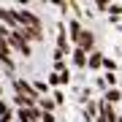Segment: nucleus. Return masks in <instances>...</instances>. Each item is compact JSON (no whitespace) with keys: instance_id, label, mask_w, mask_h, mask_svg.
<instances>
[{"instance_id":"nucleus-11","label":"nucleus","mask_w":122,"mask_h":122,"mask_svg":"<svg viewBox=\"0 0 122 122\" xmlns=\"http://www.w3.org/2000/svg\"><path fill=\"white\" fill-rule=\"evenodd\" d=\"M100 62H103V54H100V52H95V49H92V52H90V57H87V65L90 68H100Z\"/></svg>"},{"instance_id":"nucleus-5","label":"nucleus","mask_w":122,"mask_h":122,"mask_svg":"<svg viewBox=\"0 0 122 122\" xmlns=\"http://www.w3.org/2000/svg\"><path fill=\"white\" fill-rule=\"evenodd\" d=\"M41 119V109H19L16 111V122H38Z\"/></svg>"},{"instance_id":"nucleus-10","label":"nucleus","mask_w":122,"mask_h":122,"mask_svg":"<svg viewBox=\"0 0 122 122\" xmlns=\"http://www.w3.org/2000/svg\"><path fill=\"white\" fill-rule=\"evenodd\" d=\"M0 122H14V111H11V106L3 103V100H0Z\"/></svg>"},{"instance_id":"nucleus-16","label":"nucleus","mask_w":122,"mask_h":122,"mask_svg":"<svg viewBox=\"0 0 122 122\" xmlns=\"http://www.w3.org/2000/svg\"><path fill=\"white\" fill-rule=\"evenodd\" d=\"M100 68H106L109 73H114V71H117V62H114L111 57H103V62H100Z\"/></svg>"},{"instance_id":"nucleus-13","label":"nucleus","mask_w":122,"mask_h":122,"mask_svg":"<svg viewBox=\"0 0 122 122\" xmlns=\"http://www.w3.org/2000/svg\"><path fill=\"white\" fill-rule=\"evenodd\" d=\"M119 98H122V92H119L117 87H111L109 92H106V98H103V100H106V103H109V106H111V103H117V100H119Z\"/></svg>"},{"instance_id":"nucleus-2","label":"nucleus","mask_w":122,"mask_h":122,"mask_svg":"<svg viewBox=\"0 0 122 122\" xmlns=\"http://www.w3.org/2000/svg\"><path fill=\"white\" fill-rule=\"evenodd\" d=\"M5 44H8V49H16V52H19V54H25V57H30V54H33L30 44H27V41H22L16 33H11V30H8V35H5Z\"/></svg>"},{"instance_id":"nucleus-14","label":"nucleus","mask_w":122,"mask_h":122,"mask_svg":"<svg viewBox=\"0 0 122 122\" xmlns=\"http://www.w3.org/2000/svg\"><path fill=\"white\" fill-rule=\"evenodd\" d=\"M95 117H98V106L95 103H87V106H84V119L90 122V119H95Z\"/></svg>"},{"instance_id":"nucleus-4","label":"nucleus","mask_w":122,"mask_h":122,"mask_svg":"<svg viewBox=\"0 0 122 122\" xmlns=\"http://www.w3.org/2000/svg\"><path fill=\"white\" fill-rule=\"evenodd\" d=\"M76 46L81 49L84 54H87V52H92V46H95V35H92L90 30H81V35H79V41H76Z\"/></svg>"},{"instance_id":"nucleus-8","label":"nucleus","mask_w":122,"mask_h":122,"mask_svg":"<svg viewBox=\"0 0 122 122\" xmlns=\"http://www.w3.org/2000/svg\"><path fill=\"white\" fill-rule=\"evenodd\" d=\"M71 54H73V65H76V68H87V54H84L79 46H76Z\"/></svg>"},{"instance_id":"nucleus-7","label":"nucleus","mask_w":122,"mask_h":122,"mask_svg":"<svg viewBox=\"0 0 122 122\" xmlns=\"http://www.w3.org/2000/svg\"><path fill=\"white\" fill-rule=\"evenodd\" d=\"M0 25L8 27V30H14V27H16V22H14V14H11L8 8H0Z\"/></svg>"},{"instance_id":"nucleus-15","label":"nucleus","mask_w":122,"mask_h":122,"mask_svg":"<svg viewBox=\"0 0 122 122\" xmlns=\"http://www.w3.org/2000/svg\"><path fill=\"white\" fill-rule=\"evenodd\" d=\"M68 30H71V41L76 44L79 35H81V25H79V22H71V25H68Z\"/></svg>"},{"instance_id":"nucleus-3","label":"nucleus","mask_w":122,"mask_h":122,"mask_svg":"<svg viewBox=\"0 0 122 122\" xmlns=\"http://www.w3.org/2000/svg\"><path fill=\"white\" fill-rule=\"evenodd\" d=\"M11 33H16L22 41H44V30H35V27H14Z\"/></svg>"},{"instance_id":"nucleus-22","label":"nucleus","mask_w":122,"mask_h":122,"mask_svg":"<svg viewBox=\"0 0 122 122\" xmlns=\"http://www.w3.org/2000/svg\"><path fill=\"white\" fill-rule=\"evenodd\" d=\"M14 122H16V119H14Z\"/></svg>"},{"instance_id":"nucleus-9","label":"nucleus","mask_w":122,"mask_h":122,"mask_svg":"<svg viewBox=\"0 0 122 122\" xmlns=\"http://www.w3.org/2000/svg\"><path fill=\"white\" fill-rule=\"evenodd\" d=\"M35 106H38L41 111H46V114H54V109H57L52 98H38V103H35Z\"/></svg>"},{"instance_id":"nucleus-1","label":"nucleus","mask_w":122,"mask_h":122,"mask_svg":"<svg viewBox=\"0 0 122 122\" xmlns=\"http://www.w3.org/2000/svg\"><path fill=\"white\" fill-rule=\"evenodd\" d=\"M14 90H16V95H22V98H27V100H33V103H38V98H41L38 92L33 90V84L27 81V79H19V76L14 79Z\"/></svg>"},{"instance_id":"nucleus-19","label":"nucleus","mask_w":122,"mask_h":122,"mask_svg":"<svg viewBox=\"0 0 122 122\" xmlns=\"http://www.w3.org/2000/svg\"><path fill=\"white\" fill-rule=\"evenodd\" d=\"M109 14L119 16V14H122V5H119V3H109Z\"/></svg>"},{"instance_id":"nucleus-20","label":"nucleus","mask_w":122,"mask_h":122,"mask_svg":"<svg viewBox=\"0 0 122 122\" xmlns=\"http://www.w3.org/2000/svg\"><path fill=\"white\" fill-rule=\"evenodd\" d=\"M38 122H54V114H46V111H41V119Z\"/></svg>"},{"instance_id":"nucleus-21","label":"nucleus","mask_w":122,"mask_h":122,"mask_svg":"<svg viewBox=\"0 0 122 122\" xmlns=\"http://www.w3.org/2000/svg\"><path fill=\"white\" fill-rule=\"evenodd\" d=\"M0 98H3V87H0Z\"/></svg>"},{"instance_id":"nucleus-12","label":"nucleus","mask_w":122,"mask_h":122,"mask_svg":"<svg viewBox=\"0 0 122 122\" xmlns=\"http://www.w3.org/2000/svg\"><path fill=\"white\" fill-rule=\"evenodd\" d=\"M57 52H62V54L68 52V35H65L62 27H60V35H57Z\"/></svg>"},{"instance_id":"nucleus-18","label":"nucleus","mask_w":122,"mask_h":122,"mask_svg":"<svg viewBox=\"0 0 122 122\" xmlns=\"http://www.w3.org/2000/svg\"><path fill=\"white\" fill-rule=\"evenodd\" d=\"M33 90L41 95V92H49V84H44V81H35V84H33Z\"/></svg>"},{"instance_id":"nucleus-6","label":"nucleus","mask_w":122,"mask_h":122,"mask_svg":"<svg viewBox=\"0 0 122 122\" xmlns=\"http://www.w3.org/2000/svg\"><path fill=\"white\" fill-rule=\"evenodd\" d=\"M71 81V73L68 71H62V73H49L46 84H54V87H60V84H68Z\"/></svg>"},{"instance_id":"nucleus-17","label":"nucleus","mask_w":122,"mask_h":122,"mask_svg":"<svg viewBox=\"0 0 122 122\" xmlns=\"http://www.w3.org/2000/svg\"><path fill=\"white\" fill-rule=\"evenodd\" d=\"M100 81H103V87H106V84H109V90H111L114 84H117V76H114V73H106L103 79H100Z\"/></svg>"}]
</instances>
